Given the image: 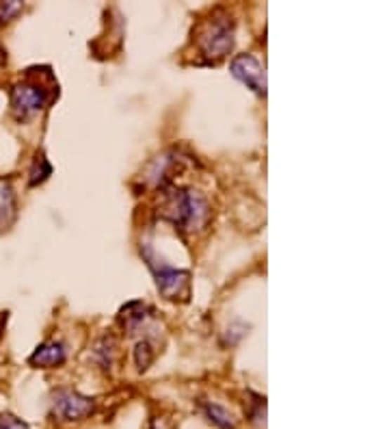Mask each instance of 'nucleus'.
<instances>
[{"instance_id":"obj_1","label":"nucleus","mask_w":389,"mask_h":429,"mask_svg":"<svg viewBox=\"0 0 389 429\" xmlns=\"http://www.w3.org/2000/svg\"><path fill=\"white\" fill-rule=\"evenodd\" d=\"M158 217L169 222L182 236L204 232L212 219V208L208 200L186 186H164Z\"/></svg>"},{"instance_id":"obj_12","label":"nucleus","mask_w":389,"mask_h":429,"mask_svg":"<svg viewBox=\"0 0 389 429\" xmlns=\"http://www.w3.org/2000/svg\"><path fill=\"white\" fill-rule=\"evenodd\" d=\"M115 350H117V342H115L113 336H104V338L95 345V358L100 360L102 369H110V366H113Z\"/></svg>"},{"instance_id":"obj_3","label":"nucleus","mask_w":389,"mask_h":429,"mask_svg":"<svg viewBox=\"0 0 389 429\" xmlns=\"http://www.w3.org/2000/svg\"><path fill=\"white\" fill-rule=\"evenodd\" d=\"M141 256L147 262L150 271L156 280L160 295L169 302H188L190 300V271L178 269L164 262L150 243L141 245Z\"/></svg>"},{"instance_id":"obj_10","label":"nucleus","mask_w":389,"mask_h":429,"mask_svg":"<svg viewBox=\"0 0 389 429\" xmlns=\"http://www.w3.org/2000/svg\"><path fill=\"white\" fill-rule=\"evenodd\" d=\"M52 165H50V160L46 158V152L39 150L35 154V160H33V165H31V172H29V186H39L44 184L50 176H52Z\"/></svg>"},{"instance_id":"obj_11","label":"nucleus","mask_w":389,"mask_h":429,"mask_svg":"<svg viewBox=\"0 0 389 429\" xmlns=\"http://www.w3.org/2000/svg\"><path fill=\"white\" fill-rule=\"evenodd\" d=\"M15 219V196L13 189L7 184L0 191V230H5Z\"/></svg>"},{"instance_id":"obj_2","label":"nucleus","mask_w":389,"mask_h":429,"mask_svg":"<svg viewBox=\"0 0 389 429\" xmlns=\"http://www.w3.org/2000/svg\"><path fill=\"white\" fill-rule=\"evenodd\" d=\"M197 46L208 65L223 61L236 44V22L225 11H216L210 20H204L197 29Z\"/></svg>"},{"instance_id":"obj_5","label":"nucleus","mask_w":389,"mask_h":429,"mask_svg":"<svg viewBox=\"0 0 389 429\" xmlns=\"http://www.w3.org/2000/svg\"><path fill=\"white\" fill-rule=\"evenodd\" d=\"M95 412V399L72 388H59L52 397V414L63 423L85 421Z\"/></svg>"},{"instance_id":"obj_17","label":"nucleus","mask_w":389,"mask_h":429,"mask_svg":"<svg viewBox=\"0 0 389 429\" xmlns=\"http://www.w3.org/2000/svg\"><path fill=\"white\" fill-rule=\"evenodd\" d=\"M150 429H171V425L166 423L164 418H152V423H150Z\"/></svg>"},{"instance_id":"obj_9","label":"nucleus","mask_w":389,"mask_h":429,"mask_svg":"<svg viewBox=\"0 0 389 429\" xmlns=\"http://www.w3.org/2000/svg\"><path fill=\"white\" fill-rule=\"evenodd\" d=\"M202 410H204V416L208 418V423H212L216 429H236L234 414L220 404H214V401H204Z\"/></svg>"},{"instance_id":"obj_7","label":"nucleus","mask_w":389,"mask_h":429,"mask_svg":"<svg viewBox=\"0 0 389 429\" xmlns=\"http://www.w3.org/2000/svg\"><path fill=\"white\" fill-rule=\"evenodd\" d=\"M67 360V347L63 340H46L31 354L29 364L35 369H59Z\"/></svg>"},{"instance_id":"obj_4","label":"nucleus","mask_w":389,"mask_h":429,"mask_svg":"<svg viewBox=\"0 0 389 429\" xmlns=\"http://www.w3.org/2000/svg\"><path fill=\"white\" fill-rule=\"evenodd\" d=\"M11 113L18 122H26L39 111H44L52 100L50 89H46L41 83H31V80H22L11 87Z\"/></svg>"},{"instance_id":"obj_15","label":"nucleus","mask_w":389,"mask_h":429,"mask_svg":"<svg viewBox=\"0 0 389 429\" xmlns=\"http://www.w3.org/2000/svg\"><path fill=\"white\" fill-rule=\"evenodd\" d=\"M0 429H29V425L11 412H0Z\"/></svg>"},{"instance_id":"obj_8","label":"nucleus","mask_w":389,"mask_h":429,"mask_svg":"<svg viewBox=\"0 0 389 429\" xmlns=\"http://www.w3.org/2000/svg\"><path fill=\"white\" fill-rule=\"evenodd\" d=\"M152 316V308L145 306L143 302H130L126 304L121 310H119V321H121V326L126 332L134 334L138 332L141 328H145V324L150 321Z\"/></svg>"},{"instance_id":"obj_14","label":"nucleus","mask_w":389,"mask_h":429,"mask_svg":"<svg viewBox=\"0 0 389 429\" xmlns=\"http://www.w3.org/2000/svg\"><path fill=\"white\" fill-rule=\"evenodd\" d=\"M249 397L253 399V401H249V406H251V410H249V421L256 425H264L266 423V399L256 392H249Z\"/></svg>"},{"instance_id":"obj_13","label":"nucleus","mask_w":389,"mask_h":429,"mask_svg":"<svg viewBox=\"0 0 389 429\" xmlns=\"http://www.w3.org/2000/svg\"><path fill=\"white\" fill-rule=\"evenodd\" d=\"M154 358H156V352H154L152 342L147 338L145 340H138L136 342V350H134V360H136L138 371H147L150 364L154 362Z\"/></svg>"},{"instance_id":"obj_6","label":"nucleus","mask_w":389,"mask_h":429,"mask_svg":"<svg viewBox=\"0 0 389 429\" xmlns=\"http://www.w3.org/2000/svg\"><path fill=\"white\" fill-rule=\"evenodd\" d=\"M230 72L236 80H240V83L251 89L253 94L266 96V72L253 55H249V52L236 55L230 63Z\"/></svg>"},{"instance_id":"obj_16","label":"nucleus","mask_w":389,"mask_h":429,"mask_svg":"<svg viewBox=\"0 0 389 429\" xmlns=\"http://www.w3.org/2000/svg\"><path fill=\"white\" fill-rule=\"evenodd\" d=\"M22 11V3H3L0 5V24H7V22H11L18 13Z\"/></svg>"}]
</instances>
